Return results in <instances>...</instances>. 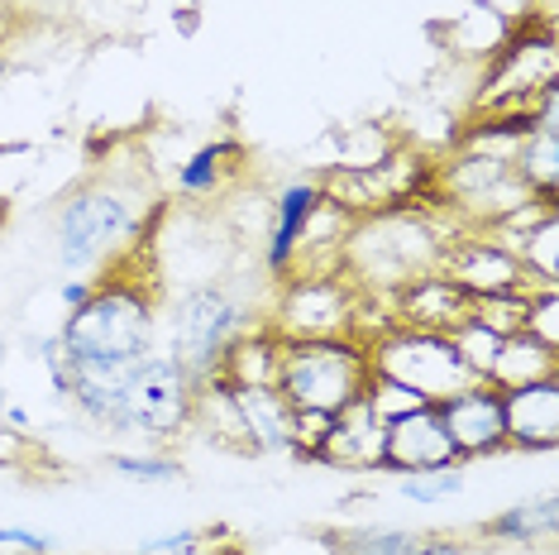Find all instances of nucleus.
<instances>
[{
	"label": "nucleus",
	"instance_id": "nucleus-1",
	"mask_svg": "<svg viewBox=\"0 0 559 555\" xmlns=\"http://www.w3.org/2000/svg\"><path fill=\"white\" fill-rule=\"evenodd\" d=\"M58 345L68 359V402L86 422L110 432L120 412L124 378L158 345V297L148 278L130 269L106 273L96 293L68 311L58 326Z\"/></svg>",
	"mask_w": 559,
	"mask_h": 555
},
{
	"label": "nucleus",
	"instance_id": "nucleus-2",
	"mask_svg": "<svg viewBox=\"0 0 559 555\" xmlns=\"http://www.w3.org/2000/svg\"><path fill=\"white\" fill-rule=\"evenodd\" d=\"M163 211L158 197H144L139 178H120V173H96L53 216V239H58V263L62 273L78 278H106L130 269L144 235L154 231V216Z\"/></svg>",
	"mask_w": 559,
	"mask_h": 555
},
{
	"label": "nucleus",
	"instance_id": "nucleus-3",
	"mask_svg": "<svg viewBox=\"0 0 559 555\" xmlns=\"http://www.w3.org/2000/svg\"><path fill=\"white\" fill-rule=\"evenodd\" d=\"M454 239L426 206H397L359 216L345 239V273L364 293L392 297L412 278L436 273Z\"/></svg>",
	"mask_w": 559,
	"mask_h": 555
},
{
	"label": "nucleus",
	"instance_id": "nucleus-4",
	"mask_svg": "<svg viewBox=\"0 0 559 555\" xmlns=\"http://www.w3.org/2000/svg\"><path fill=\"white\" fill-rule=\"evenodd\" d=\"M253 326L259 321H253L249 302H239L225 283H192L168 307H158V345L201 383V378L221 374L225 350Z\"/></svg>",
	"mask_w": 559,
	"mask_h": 555
},
{
	"label": "nucleus",
	"instance_id": "nucleus-5",
	"mask_svg": "<svg viewBox=\"0 0 559 555\" xmlns=\"http://www.w3.org/2000/svg\"><path fill=\"white\" fill-rule=\"evenodd\" d=\"M368 378H373V359H368L364 340L321 335V340H287L273 388L287 398L292 412L335 416L364 398Z\"/></svg>",
	"mask_w": 559,
	"mask_h": 555
},
{
	"label": "nucleus",
	"instance_id": "nucleus-6",
	"mask_svg": "<svg viewBox=\"0 0 559 555\" xmlns=\"http://www.w3.org/2000/svg\"><path fill=\"white\" fill-rule=\"evenodd\" d=\"M192 402H197V378L163 345H154L130 369V378H124L120 412H116L110 436H139V440L163 446V440L182 436L187 426H192Z\"/></svg>",
	"mask_w": 559,
	"mask_h": 555
},
{
	"label": "nucleus",
	"instance_id": "nucleus-7",
	"mask_svg": "<svg viewBox=\"0 0 559 555\" xmlns=\"http://www.w3.org/2000/svg\"><path fill=\"white\" fill-rule=\"evenodd\" d=\"M545 86H559V54H555V29L550 20H540V29H512L502 39V48L488 58L483 72V92L478 110L488 116H516L531 110Z\"/></svg>",
	"mask_w": 559,
	"mask_h": 555
},
{
	"label": "nucleus",
	"instance_id": "nucleus-8",
	"mask_svg": "<svg viewBox=\"0 0 559 555\" xmlns=\"http://www.w3.org/2000/svg\"><path fill=\"white\" fill-rule=\"evenodd\" d=\"M368 359H373V374H388L406 383L412 393H421L426 402H444L450 393L474 383L468 364L460 359L450 335L440 331H412V326H392L368 345Z\"/></svg>",
	"mask_w": 559,
	"mask_h": 555
},
{
	"label": "nucleus",
	"instance_id": "nucleus-9",
	"mask_svg": "<svg viewBox=\"0 0 559 555\" xmlns=\"http://www.w3.org/2000/svg\"><path fill=\"white\" fill-rule=\"evenodd\" d=\"M364 287L345 269L335 273H297L277 287L269 326L283 340H321V335H354Z\"/></svg>",
	"mask_w": 559,
	"mask_h": 555
},
{
	"label": "nucleus",
	"instance_id": "nucleus-10",
	"mask_svg": "<svg viewBox=\"0 0 559 555\" xmlns=\"http://www.w3.org/2000/svg\"><path fill=\"white\" fill-rule=\"evenodd\" d=\"M436 182H444V192H450L454 216H464L468 225H483V231L536 201L521 187L512 158L478 154V149H460V154L436 173Z\"/></svg>",
	"mask_w": 559,
	"mask_h": 555
},
{
	"label": "nucleus",
	"instance_id": "nucleus-11",
	"mask_svg": "<svg viewBox=\"0 0 559 555\" xmlns=\"http://www.w3.org/2000/svg\"><path fill=\"white\" fill-rule=\"evenodd\" d=\"M440 273L454 278V283H460L474 302L512 297V293H531V287H536L531 283V273L521 269V259L502 245V239H492L488 231L454 239V245L444 249V259H440Z\"/></svg>",
	"mask_w": 559,
	"mask_h": 555
},
{
	"label": "nucleus",
	"instance_id": "nucleus-12",
	"mask_svg": "<svg viewBox=\"0 0 559 555\" xmlns=\"http://www.w3.org/2000/svg\"><path fill=\"white\" fill-rule=\"evenodd\" d=\"M444 432H450V446L464 464L468 460H488L507 450V412H502V388H492L488 378H474L468 388L450 393L440 402Z\"/></svg>",
	"mask_w": 559,
	"mask_h": 555
},
{
	"label": "nucleus",
	"instance_id": "nucleus-13",
	"mask_svg": "<svg viewBox=\"0 0 559 555\" xmlns=\"http://www.w3.org/2000/svg\"><path fill=\"white\" fill-rule=\"evenodd\" d=\"M325 201L321 178H287L269 201V235H263V273L273 287H283L297 273V249L307 235V221Z\"/></svg>",
	"mask_w": 559,
	"mask_h": 555
},
{
	"label": "nucleus",
	"instance_id": "nucleus-14",
	"mask_svg": "<svg viewBox=\"0 0 559 555\" xmlns=\"http://www.w3.org/2000/svg\"><path fill=\"white\" fill-rule=\"evenodd\" d=\"M454 460L460 456H454L450 432H444L440 402H421L416 412L383 422V474L402 479L416 470H440V464H454Z\"/></svg>",
	"mask_w": 559,
	"mask_h": 555
},
{
	"label": "nucleus",
	"instance_id": "nucleus-15",
	"mask_svg": "<svg viewBox=\"0 0 559 555\" xmlns=\"http://www.w3.org/2000/svg\"><path fill=\"white\" fill-rule=\"evenodd\" d=\"M316 470H349V474H383V422L359 398L345 412L330 416V432L311 456Z\"/></svg>",
	"mask_w": 559,
	"mask_h": 555
},
{
	"label": "nucleus",
	"instance_id": "nucleus-16",
	"mask_svg": "<svg viewBox=\"0 0 559 555\" xmlns=\"http://www.w3.org/2000/svg\"><path fill=\"white\" fill-rule=\"evenodd\" d=\"M502 412H507V450L550 456L559 446V374L507 388Z\"/></svg>",
	"mask_w": 559,
	"mask_h": 555
},
{
	"label": "nucleus",
	"instance_id": "nucleus-17",
	"mask_svg": "<svg viewBox=\"0 0 559 555\" xmlns=\"http://www.w3.org/2000/svg\"><path fill=\"white\" fill-rule=\"evenodd\" d=\"M468 311H474V297H468L464 287L454 283V278H444L440 269L412 278L406 287L392 293V321L412 326V331H440V335H450L454 326L468 321Z\"/></svg>",
	"mask_w": 559,
	"mask_h": 555
},
{
	"label": "nucleus",
	"instance_id": "nucleus-18",
	"mask_svg": "<svg viewBox=\"0 0 559 555\" xmlns=\"http://www.w3.org/2000/svg\"><path fill=\"white\" fill-rule=\"evenodd\" d=\"M239 416H245L249 456H292L297 450V412L277 388H235Z\"/></svg>",
	"mask_w": 559,
	"mask_h": 555
},
{
	"label": "nucleus",
	"instance_id": "nucleus-19",
	"mask_svg": "<svg viewBox=\"0 0 559 555\" xmlns=\"http://www.w3.org/2000/svg\"><path fill=\"white\" fill-rule=\"evenodd\" d=\"M335 555H468L464 536L416 532V527H359L335 536Z\"/></svg>",
	"mask_w": 559,
	"mask_h": 555
},
{
	"label": "nucleus",
	"instance_id": "nucleus-20",
	"mask_svg": "<svg viewBox=\"0 0 559 555\" xmlns=\"http://www.w3.org/2000/svg\"><path fill=\"white\" fill-rule=\"evenodd\" d=\"M283 345L287 340L277 335L269 321H259L253 331H245L230 350H225L221 378L230 388H273L277 383V364H283Z\"/></svg>",
	"mask_w": 559,
	"mask_h": 555
},
{
	"label": "nucleus",
	"instance_id": "nucleus-21",
	"mask_svg": "<svg viewBox=\"0 0 559 555\" xmlns=\"http://www.w3.org/2000/svg\"><path fill=\"white\" fill-rule=\"evenodd\" d=\"M559 527V498L540 494V498H521L512 508H502L498 517L478 522L483 541H502V546H536V541H550Z\"/></svg>",
	"mask_w": 559,
	"mask_h": 555
},
{
	"label": "nucleus",
	"instance_id": "nucleus-22",
	"mask_svg": "<svg viewBox=\"0 0 559 555\" xmlns=\"http://www.w3.org/2000/svg\"><path fill=\"white\" fill-rule=\"evenodd\" d=\"M550 374H559V350H545L540 340L516 331V335H502L498 359H492V369H488V383L507 393V388L536 383V378H550Z\"/></svg>",
	"mask_w": 559,
	"mask_h": 555
},
{
	"label": "nucleus",
	"instance_id": "nucleus-23",
	"mask_svg": "<svg viewBox=\"0 0 559 555\" xmlns=\"http://www.w3.org/2000/svg\"><path fill=\"white\" fill-rule=\"evenodd\" d=\"M235 154H239V149L230 144V139H206V144H197L192 154L177 163V178H173L177 197H187V201L215 197L225 187V173L235 168V163H230Z\"/></svg>",
	"mask_w": 559,
	"mask_h": 555
},
{
	"label": "nucleus",
	"instance_id": "nucleus-24",
	"mask_svg": "<svg viewBox=\"0 0 559 555\" xmlns=\"http://www.w3.org/2000/svg\"><path fill=\"white\" fill-rule=\"evenodd\" d=\"M106 470L124 479V484H177L182 479V460L163 456V450H110Z\"/></svg>",
	"mask_w": 559,
	"mask_h": 555
},
{
	"label": "nucleus",
	"instance_id": "nucleus-25",
	"mask_svg": "<svg viewBox=\"0 0 559 555\" xmlns=\"http://www.w3.org/2000/svg\"><path fill=\"white\" fill-rule=\"evenodd\" d=\"M464 464H440V470H416V474H402L397 479V494L406 503H416V508H436V503H450L454 494L464 488Z\"/></svg>",
	"mask_w": 559,
	"mask_h": 555
},
{
	"label": "nucleus",
	"instance_id": "nucleus-26",
	"mask_svg": "<svg viewBox=\"0 0 559 555\" xmlns=\"http://www.w3.org/2000/svg\"><path fill=\"white\" fill-rule=\"evenodd\" d=\"M521 331L531 340H540L545 350H559V287H531Z\"/></svg>",
	"mask_w": 559,
	"mask_h": 555
},
{
	"label": "nucleus",
	"instance_id": "nucleus-27",
	"mask_svg": "<svg viewBox=\"0 0 559 555\" xmlns=\"http://www.w3.org/2000/svg\"><path fill=\"white\" fill-rule=\"evenodd\" d=\"M364 402L373 408L378 422H392V416H406V412H416L421 408V393H412L406 383H397V378H388V374H373L368 378V388H364Z\"/></svg>",
	"mask_w": 559,
	"mask_h": 555
},
{
	"label": "nucleus",
	"instance_id": "nucleus-28",
	"mask_svg": "<svg viewBox=\"0 0 559 555\" xmlns=\"http://www.w3.org/2000/svg\"><path fill=\"white\" fill-rule=\"evenodd\" d=\"M215 532H201V527H182V532H163V536H148L139 541L134 555H201L211 551Z\"/></svg>",
	"mask_w": 559,
	"mask_h": 555
},
{
	"label": "nucleus",
	"instance_id": "nucleus-29",
	"mask_svg": "<svg viewBox=\"0 0 559 555\" xmlns=\"http://www.w3.org/2000/svg\"><path fill=\"white\" fill-rule=\"evenodd\" d=\"M34 359L44 364L48 383H53V398H62V402H68V359H62L58 331H53V335H39V340H34Z\"/></svg>",
	"mask_w": 559,
	"mask_h": 555
},
{
	"label": "nucleus",
	"instance_id": "nucleus-30",
	"mask_svg": "<svg viewBox=\"0 0 559 555\" xmlns=\"http://www.w3.org/2000/svg\"><path fill=\"white\" fill-rule=\"evenodd\" d=\"M5 551H24V555H53L58 536L34 532V527H0V555Z\"/></svg>",
	"mask_w": 559,
	"mask_h": 555
},
{
	"label": "nucleus",
	"instance_id": "nucleus-31",
	"mask_svg": "<svg viewBox=\"0 0 559 555\" xmlns=\"http://www.w3.org/2000/svg\"><path fill=\"white\" fill-rule=\"evenodd\" d=\"M92 293H96V278H78V273H68V278L58 283V302H62V311H78Z\"/></svg>",
	"mask_w": 559,
	"mask_h": 555
},
{
	"label": "nucleus",
	"instance_id": "nucleus-32",
	"mask_svg": "<svg viewBox=\"0 0 559 555\" xmlns=\"http://www.w3.org/2000/svg\"><path fill=\"white\" fill-rule=\"evenodd\" d=\"M29 450V432H15V426L0 422V464H15Z\"/></svg>",
	"mask_w": 559,
	"mask_h": 555
},
{
	"label": "nucleus",
	"instance_id": "nucleus-33",
	"mask_svg": "<svg viewBox=\"0 0 559 555\" xmlns=\"http://www.w3.org/2000/svg\"><path fill=\"white\" fill-rule=\"evenodd\" d=\"M0 422L5 426H15V432H34V416L20 408V402H5V408H0Z\"/></svg>",
	"mask_w": 559,
	"mask_h": 555
},
{
	"label": "nucleus",
	"instance_id": "nucleus-34",
	"mask_svg": "<svg viewBox=\"0 0 559 555\" xmlns=\"http://www.w3.org/2000/svg\"><path fill=\"white\" fill-rule=\"evenodd\" d=\"M10 402V393H5V340H0V408Z\"/></svg>",
	"mask_w": 559,
	"mask_h": 555
},
{
	"label": "nucleus",
	"instance_id": "nucleus-35",
	"mask_svg": "<svg viewBox=\"0 0 559 555\" xmlns=\"http://www.w3.org/2000/svg\"><path fill=\"white\" fill-rule=\"evenodd\" d=\"M201 555H235V551H225V546H211V551H201Z\"/></svg>",
	"mask_w": 559,
	"mask_h": 555
},
{
	"label": "nucleus",
	"instance_id": "nucleus-36",
	"mask_svg": "<svg viewBox=\"0 0 559 555\" xmlns=\"http://www.w3.org/2000/svg\"><path fill=\"white\" fill-rule=\"evenodd\" d=\"M0 78H5V62H0Z\"/></svg>",
	"mask_w": 559,
	"mask_h": 555
},
{
	"label": "nucleus",
	"instance_id": "nucleus-37",
	"mask_svg": "<svg viewBox=\"0 0 559 555\" xmlns=\"http://www.w3.org/2000/svg\"><path fill=\"white\" fill-rule=\"evenodd\" d=\"M5 555H24V551H5Z\"/></svg>",
	"mask_w": 559,
	"mask_h": 555
}]
</instances>
